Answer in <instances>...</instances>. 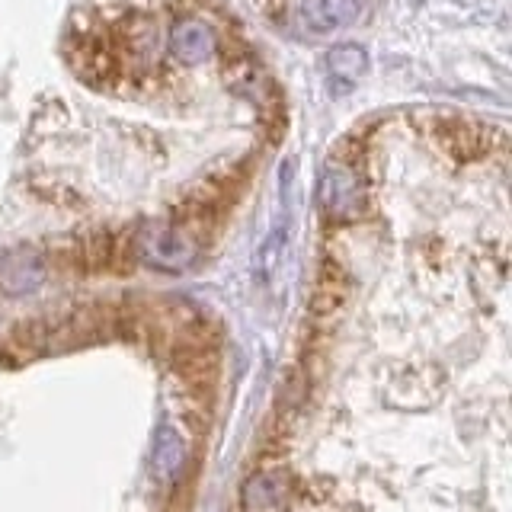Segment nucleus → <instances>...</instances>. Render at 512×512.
I'll return each instance as SVG.
<instances>
[{"mask_svg":"<svg viewBox=\"0 0 512 512\" xmlns=\"http://www.w3.org/2000/svg\"><path fill=\"white\" fill-rule=\"evenodd\" d=\"M320 202H324L327 215H333V218L356 215L359 202H362V189H359L356 173L343 164L327 167L324 180H320Z\"/></svg>","mask_w":512,"mask_h":512,"instance_id":"1","label":"nucleus"},{"mask_svg":"<svg viewBox=\"0 0 512 512\" xmlns=\"http://www.w3.org/2000/svg\"><path fill=\"white\" fill-rule=\"evenodd\" d=\"M215 48H218L215 29L208 26L205 20H183V23H176L173 32H170L173 58L180 64H189V68H196V64L212 58Z\"/></svg>","mask_w":512,"mask_h":512,"instance_id":"2","label":"nucleus"},{"mask_svg":"<svg viewBox=\"0 0 512 512\" xmlns=\"http://www.w3.org/2000/svg\"><path fill=\"white\" fill-rule=\"evenodd\" d=\"M359 0H298V23L308 32H336L356 23Z\"/></svg>","mask_w":512,"mask_h":512,"instance_id":"3","label":"nucleus"},{"mask_svg":"<svg viewBox=\"0 0 512 512\" xmlns=\"http://www.w3.org/2000/svg\"><path fill=\"white\" fill-rule=\"evenodd\" d=\"M324 64H327V74H330L333 84H340L343 90H349V87H356L359 80L365 77V71H368V52H365L362 45H356V42H340V45H333L330 52H327Z\"/></svg>","mask_w":512,"mask_h":512,"instance_id":"4","label":"nucleus"}]
</instances>
